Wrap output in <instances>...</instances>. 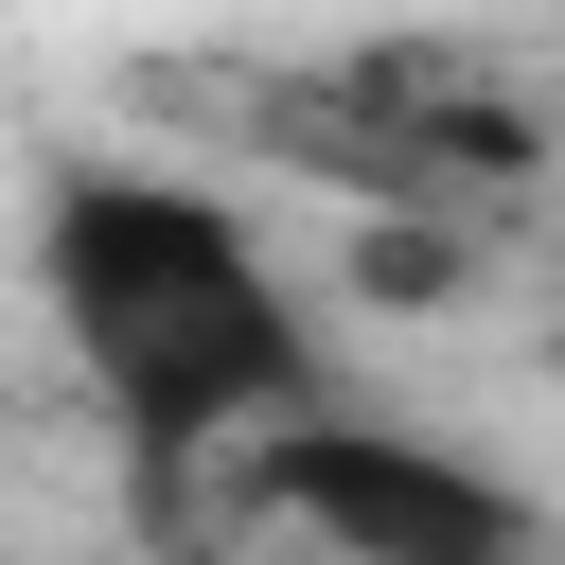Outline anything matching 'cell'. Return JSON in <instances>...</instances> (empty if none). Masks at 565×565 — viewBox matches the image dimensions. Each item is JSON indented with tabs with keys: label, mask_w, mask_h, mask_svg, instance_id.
I'll list each match as a JSON object with an SVG mask.
<instances>
[{
	"label": "cell",
	"mask_w": 565,
	"mask_h": 565,
	"mask_svg": "<svg viewBox=\"0 0 565 565\" xmlns=\"http://www.w3.org/2000/svg\"><path fill=\"white\" fill-rule=\"evenodd\" d=\"M212 124H230L247 159H282V177L353 194L371 230H477V212H512V194L565 159V141H547V106H530L512 71H477V53H441V35H371V53L230 71V88H212Z\"/></svg>",
	"instance_id": "obj_2"
},
{
	"label": "cell",
	"mask_w": 565,
	"mask_h": 565,
	"mask_svg": "<svg viewBox=\"0 0 565 565\" xmlns=\"http://www.w3.org/2000/svg\"><path fill=\"white\" fill-rule=\"evenodd\" d=\"M35 318L141 477H212L247 424L318 406V300L177 159H53L35 177Z\"/></svg>",
	"instance_id": "obj_1"
},
{
	"label": "cell",
	"mask_w": 565,
	"mask_h": 565,
	"mask_svg": "<svg viewBox=\"0 0 565 565\" xmlns=\"http://www.w3.org/2000/svg\"><path fill=\"white\" fill-rule=\"evenodd\" d=\"M212 512L247 547H300V565H547V494L494 477L477 441L406 424V406H282L212 459Z\"/></svg>",
	"instance_id": "obj_3"
}]
</instances>
